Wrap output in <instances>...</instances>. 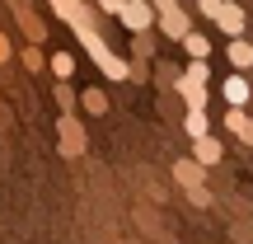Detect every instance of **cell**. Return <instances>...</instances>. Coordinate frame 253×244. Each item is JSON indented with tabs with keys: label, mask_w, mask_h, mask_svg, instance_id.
Wrapping results in <instances>:
<instances>
[{
	"label": "cell",
	"mask_w": 253,
	"mask_h": 244,
	"mask_svg": "<svg viewBox=\"0 0 253 244\" xmlns=\"http://www.w3.org/2000/svg\"><path fill=\"white\" fill-rule=\"evenodd\" d=\"M75 38L84 43V52L99 61V71L108 75V80H131V66H126L122 56H118V52H113V47L99 38V28H94V24H75Z\"/></svg>",
	"instance_id": "6da1fadb"
},
{
	"label": "cell",
	"mask_w": 253,
	"mask_h": 244,
	"mask_svg": "<svg viewBox=\"0 0 253 244\" xmlns=\"http://www.w3.org/2000/svg\"><path fill=\"white\" fill-rule=\"evenodd\" d=\"M173 183H178V188L192 197V207H211V193H207V169H202L192 155L173 164Z\"/></svg>",
	"instance_id": "7a4b0ae2"
},
{
	"label": "cell",
	"mask_w": 253,
	"mask_h": 244,
	"mask_svg": "<svg viewBox=\"0 0 253 244\" xmlns=\"http://www.w3.org/2000/svg\"><path fill=\"white\" fill-rule=\"evenodd\" d=\"M118 19H122L126 33H150V24H155V5H150V0H126Z\"/></svg>",
	"instance_id": "3957f363"
},
{
	"label": "cell",
	"mask_w": 253,
	"mask_h": 244,
	"mask_svg": "<svg viewBox=\"0 0 253 244\" xmlns=\"http://www.w3.org/2000/svg\"><path fill=\"white\" fill-rule=\"evenodd\" d=\"M56 127H61V155H66V160H80V155H84V127L75 122V113H61Z\"/></svg>",
	"instance_id": "277c9868"
},
{
	"label": "cell",
	"mask_w": 253,
	"mask_h": 244,
	"mask_svg": "<svg viewBox=\"0 0 253 244\" xmlns=\"http://www.w3.org/2000/svg\"><path fill=\"white\" fill-rule=\"evenodd\" d=\"M211 24H216L220 33H225V38H244V28H249V14H244V5L225 0V5H220V14L211 19Z\"/></svg>",
	"instance_id": "5b68a950"
},
{
	"label": "cell",
	"mask_w": 253,
	"mask_h": 244,
	"mask_svg": "<svg viewBox=\"0 0 253 244\" xmlns=\"http://www.w3.org/2000/svg\"><path fill=\"white\" fill-rule=\"evenodd\" d=\"M220 94H225V108H244L249 94H253V85L244 80V71H235V75H225V80H220Z\"/></svg>",
	"instance_id": "8992f818"
},
{
	"label": "cell",
	"mask_w": 253,
	"mask_h": 244,
	"mask_svg": "<svg viewBox=\"0 0 253 244\" xmlns=\"http://www.w3.org/2000/svg\"><path fill=\"white\" fill-rule=\"evenodd\" d=\"M192 160H197L202 164V169H211V164H220V160H225V146H220L216 141V136H197V141H192Z\"/></svg>",
	"instance_id": "52a82bcc"
},
{
	"label": "cell",
	"mask_w": 253,
	"mask_h": 244,
	"mask_svg": "<svg viewBox=\"0 0 253 244\" xmlns=\"http://www.w3.org/2000/svg\"><path fill=\"white\" fill-rule=\"evenodd\" d=\"M52 9H56L71 28H75V24H94V9L84 5V0H52Z\"/></svg>",
	"instance_id": "ba28073f"
},
{
	"label": "cell",
	"mask_w": 253,
	"mask_h": 244,
	"mask_svg": "<svg viewBox=\"0 0 253 244\" xmlns=\"http://www.w3.org/2000/svg\"><path fill=\"white\" fill-rule=\"evenodd\" d=\"M155 24H160V33L169 38V43H178V38L192 28V19L183 14V9H169V14H155Z\"/></svg>",
	"instance_id": "9c48e42d"
},
{
	"label": "cell",
	"mask_w": 253,
	"mask_h": 244,
	"mask_svg": "<svg viewBox=\"0 0 253 244\" xmlns=\"http://www.w3.org/2000/svg\"><path fill=\"white\" fill-rule=\"evenodd\" d=\"M225 56H230L235 71H249V66H253V43H249V38H230V43H225Z\"/></svg>",
	"instance_id": "30bf717a"
},
{
	"label": "cell",
	"mask_w": 253,
	"mask_h": 244,
	"mask_svg": "<svg viewBox=\"0 0 253 244\" xmlns=\"http://www.w3.org/2000/svg\"><path fill=\"white\" fill-rule=\"evenodd\" d=\"M173 90H178V99L188 103V108H207V99H211L207 85H192V80H183V75L173 80Z\"/></svg>",
	"instance_id": "8fae6325"
},
{
	"label": "cell",
	"mask_w": 253,
	"mask_h": 244,
	"mask_svg": "<svg viewBox=\"0 0 253 244\" xmlns=\"http://www.w3.org/2000/svg\"><path fill=\"white\" fill-rule=\"evenodd\" d=\"M225 127H230L244 146H253V118H249L244 108H225Z\"/></svg>",
	"instance_id": "7c38bea8"
},
{
	"label": "cell",
	"mask_w": 253,
	"mask_h": 244,
	"mask_svg": "<svg viewBox=\"0 0 253 244\" xmlns=\"http://www.w3.org/2000/svg\"><path fill=\"white\" fill-rule=\"evenodd\" d=\"M178 47H183V52L192 56V61H207V56H211V43H207V38L197 33V28H188V33L178 38Z\"/></svg>",
	"instance_id": "4fadbf2b"
},
{
	"label": "cell",
	"mask_w": 253,
	"mask_h": 244,
	"mask_svg": "<svg viewBox=\"0 0 253 244\" xmlns=\"http://www.w3.org/2000/svg\"><path fill=\"white\" fill-rule=\"evenodd\" d=\"M183 132H188V141L207 136V132H211V118H207V108H188V118H183Z\"/></svg>",
	"instance_id": "5bb4252c"
},
{
	"label": "cell",
	"mask_w": 253,
	"mask_h": 244,
	"mask_svg": "<svg viewBox=\"0 0 253 244\" xmlns=\"http://www.w3.org/2000/svg\"><path fill=\"white\" fill-rule=\"evenodd\" d=\"M150 56H155V33H131V61L150 66Z\"/></svg>",
	"instance_id": "9a60e30c"
},
{
	"label": "cell",
	"mask_w": 253,
	"mask_h": 244,
	"mask_svg": "<svg viewBox=\"0 0 253 244\" xmlns=\"http://www.w3.org/2000/svg\"><path fill=\"white\" fill-rule=\"evenodd\" d=\"M183 80H192V85H211V61H192V56H188V66H183Z\"/></svg>",
	"instance_id": "2e32d148"
},
{
	"label": "cell",
	"mask_w": 253,
	"mask_h": 244,
	"mask_svg": "<svg viewBox=\"0 0 253 244\" xmlns=\"http://www.w3.org/2000/svg\"><path fill=\"white\" fill-rule=\"evenodd\" d=\"M47 66H52V75H56V80H71V75H75V56H71V52H56Z\"/></svg>",
	"instance_id": "e0dca14e"
},
{
	"label": "cell",
	"mask_w": 253,
	"mask_h": 244,
	"mask_svg": "<svg viewBox=\"0 0 253 244\" xmlns=\"http://www.w3.org/2000/svg\"><path fill=\"white\" fill-rule=\"evenodd\" d=\"M80 103H84V113H108V94L103 90H80Z\"/></svg>",
	"instance_id": "ac0fdd59"
},
{
	"label": "cell",
	"mask_w": 253,
	"mask_h": 244,
	"mask_svg": "<svg viewBox=\"0 0 253 244\" xmlns=\"http://www.w3.org/2000/svg\"><path fill=\"white\" fill-rule=\"evenodd\" d=\"M56 103H61L66 113H75V90H71V85H66V80L56 85Z\"/></svg>",
	"instance_id": "d6986e66"
},
{
	"label": "cell",
	"mask_w": 253,
	"mask_h": 244,
	"mask_svg": "<svg viewBox=\"0 0 253 244\" xmlns=\"http://www.w3.org/2000/svg\"><path fill=\"white\" fill-rule=\"evenodd\" d=\"M24 66H28V71H42V66H47V61H42V52H38V43H33V47H24Z\"/></svg>",
	"instance_id": "ffe728a7"
},
{
	"label": "cell",
	"mask_w": 253,
	"mask_h": 244,
	"mask_svg": "<svg viewBox=\"0 0 253 244\" xmlns=\"http://www.w3.org/2000/svg\"><path fill=\"white\" fill-rule=\"evenodd\" d=\"M235 244H253V226L249 221H235Z\"/></svg>",
	"instance_id": "44dd1931"
},
{
	"label": "cell",
	"mask_w": 253,
	"mask_h": 244,
	"mask_svg": "<svg viewBox=\"0 0 253 244\" xmlns=\"http://www.w3.org/2000/svg\"><path fill=\"white\" fill-rule=\"evenodd\" d=\"M220 5H225V0H197V14H207V19H216V14H220Z\"/></svg>",
	"instance_id": "7402d4cb"
},
{
	"label": "cell",
	"mask_w": 253,
	"mask_h": 244,
	"mask_svg": "<svg viewBox=\"0 0 253 244\" xmlns=\"http://www.w3.org/2000/svg\"><path fill=\"white\" fill-rule=\"evenodd\" d=\"M122 5H126V0H99V9H103L108 19H118V14H122Z\"/></svg>",
	"instance_id": "603a6c76"
},
{
	"label": "cell",
	"mask_w": 253,
	"mask_h": 244,
	"mask_svg": "<svg viewBox=\"0 0 253 244\" xmlns=\"http://www.w3.org/2000/svg\"><path fill=\"white\" fill-rule=\"evenodd\" d=\"M155 5V14H169V9H178V0H150Z\"/></svg>",
	"instance_id": "cb8c5ba5"
},
{
	"label": "cell",
	"mask_w": 253,
	"mask_h": 244,
	"mask_svg": "<svg viewBox=\"0 0 253 244\" xmlns=\"http://www.w3.org/2000/svg\"><path fill=\"white\" fill-rule=\"evenodd\" d=\"M5 61H9V38L0 33V66H5Z\"/></svg>",
	"instance_id": "d4e9b609"
}]
</instances>
